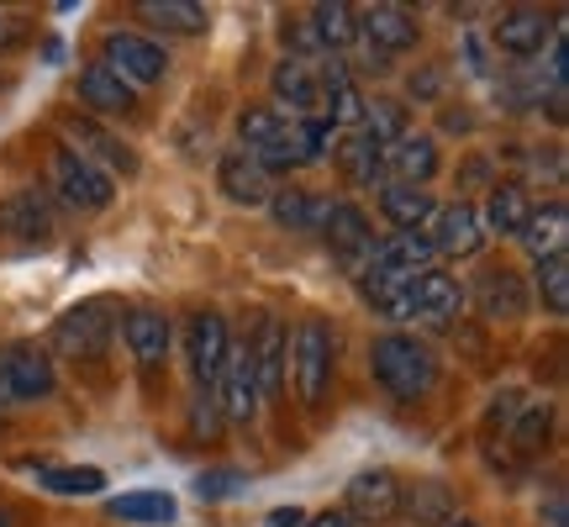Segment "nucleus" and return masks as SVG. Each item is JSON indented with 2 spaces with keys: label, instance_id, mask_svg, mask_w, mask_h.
Instances as JSON below:
<instances>
[{
  "label": "nucleus",
  "instance_id": "1",
  "mask_svg": "<svg viewBox=\"0 0 569 527\" xmlns=\"http://www.w3.org/2000/svg\"><path fill=\"white\" fill-rule=\"evenodd\" d=\"M332 359H338V332L327 317H301L284 338V369L296 375V396L306 411H322L332 390Z\"/></svg>",
  "mask_w": 569,
  "mask_h": 527
},
{
  "label": "nucleus",
  "instance_id": "2",
  "mask_svg": "<svg viewBox=\"0 0 569 527\" xmlns=\"http://www.w3.org/2000/svg\"><path fill=\"white\" fill-rule=\"evenodd\" d=\"M369 369H375V380H380L396 401H417V396H427L432 380H438V359H432V348H427L417 332H386V338H375Z\"/></svg>",
  "mask_w": 569,
  "mask_h": 527
},
{
  "label": "nucleus",
  "instance_id": "3",
  "mask_svg": "<svg viewBox=\"0 0 569 527\" xmlns=\"http://www.w3.org/2000/svg\"><path fill=\"white\" fill-rule=\"evenodd\" d=\"M117 322H122V311H117L111 296L69 306L59 322H53V332H48V354H63L74 365H96V359H106V348L117 338Z\"/></svg>",
  "mask_w": 569,
  "mask_h": 527
},
{
  "label": "nucleus",
  "instance_id": "4",
  "mask_svg": "<svg viewBox=\"0 0 569 527\" xmlns=\"http://www.w3.org/2000/svg\"><path fill=\"white\" fill-rule=\"evenodd\" d=\"M48 180H53V190H59V201L69 206V211H106V206L117 201V180L106 175L101 163L80 159L69 142L53 148V159H48Z\"/></svg>",
  "mask_w": 569,
  "mask_h": 527
},
{
  "label": "nucleus",
  "instance_id": "5",
  "mask_svg": "<svg viewBox=\"0 0 569 527\" xmlns=\"http://www.w3.org/2000/svg\"><path fill=\"white\" fill-rule=\"evenodd\" d=\"M227 348H232V332H227V317L211 311V306H196L184 317V365H190V380L196 390H211L222 380Z\"/></svg>",
  "mask_w": 569,
  "mask_h": 527
},
{
  "label": "nucleus",
  "instance_id": "6",
  "mask_svg": "<svg viewBox=\"0 0 569 527\" xmlns=\"http://www.w3.org/2000/svg\"><path fill=\"white\" fill-rule=\"evenodd\" d=\"M59 386L53 354L42 344H11L0 348V406L11 401H48Z\"/></svg>",
  "mask_w": 569,
  "mask_h": 527
},
{
  "label": "nucleus",
  "instance_id": "7",
  "mask_svg": "<svg viewBox=\"0 0 569 527\" xmlns=\"http://www.w3.org/2000/svg\"><path fill=\"white\" fill-rule=\"evenodd\" d=\"M101 63L127 84H159L163 74H169L163 42L142 38V32H127V27H117V32L101 38Z\"/></svg>",
  "mask_w": 569,
  "mask_h": 527
},
{
  "label": "nucleus",
  "instance_id": "8",
  "mask_svg": "<svg viewBox=\"0 0 569 527\" xmlns=\"http://www.w3.org/2000/svg\"><path fill=\"white\" fill-rule=\"evenodd\" d=\"M327 148H332V127L327 122H290L284 117L280 132L259 153H248V159H259V169L274 175V169H306V163H317Z\"/></svg>",
  "mask_w": 569,
  "mask_h": 527
},
{
  "label": "nucleus",
  "instance_id": "9",
  "mask_svg": "<svg viewBox=\"0 0 569 527\" xmlns=\"http://www.w3.org/2000/svg\"><path fill=\"white\" fill-rule=\"evenodd\" d=\"M284 338H290V327L274 311H259V322L248 332V365H253L259 401H280L284 396Z\"/></svg>",
  "mask_w": 569,
  "mask_h": 527
},
{
  "label": "nucleus",
  "instance_id": "10",
  "mask_svg": "<svg viewBox=\"0 0 569 527\" xmlns=\"http://www.w3.org/2000/svg\"><path fill=\"white\" fill-rule=\"evenodd\" d=\"M269 96L274 111H290V122H322V80H317V63L301 59H280L269 74Z\"/></svg>",
  "mask_w": 569,
  "mask_h": 527
},
{
  "label": "nucleus",
  "instance_id": "11",
  "mask_svg": "<svg viewBox=\"0 0 569 527\" xmlns=\"http://www.w3.org/2000/svg\"><path fill=\"white\" fill-rule=\"evenodd\" d=\"M348 523H390L401 517V475L396 469H359L343 490Z\"/></svg>",
  "mask_w": 569,
  "mask_h": 527
},
{
  "label": "nucleus",
  "instance_id": "12",
  "mask_svg": "<svg viewBox=\"0 0 569 527\" xmlns=\"http://www.w3.org/2000/svg\"><path fill=\"white\" fill-rule=\"evenodd\" d=\"M122 338H127V354L142 375H159L169 365V344H174V327L163 317L159 306H127L122 311Z\"/></svg>",
  "mask_w": 569,
  "mask_h": 527
},
{
  "label": "nucleus",
  "instance_id": "13",
  "mask_svg": "<svg viewBox=\"0 0 569 527\" xmlns=\"http://www.w3.org/2000/svg\"><path fill=\"white\" fill-rule=\"evenodd\" d=\"M332 163L353 190H380V175H386V142L375 138L369 127H353V132H332Z\"/></svg>",
  "mask_w": 569,
  "mask_h": 527
},
{
  "label": "nucleus",
  "instance_id": "14",
  "mask_svg": "<svg viewBox=\"0 0 569 527\" xmlns=\"http://www.w3.org/2000/svg\"><path fill=\"white\" fill-rule=\"evenodd\" d=\"M359 38H365L369 53H380V59H396V53H411L417 48V17H411L407 6H396V0H380V6H365L359 11Z\"/></svg>",
  "mask_w": 569,
  "mask_h": 527
},
{
  "label": "nucleus",
  "instance_id": "15",
  "mask_svg": "<svg viewBox=\"0 0 569 527\" xmlns=\"http://www.w3.org/2000/svg\"><path fill=\"white\" fill-rule=\"evenodd\" d=\"M322 238H327V248H332V259L343 264V275H359V269L369 264V253H375V243H380V238H375V222L348 201L332 206Z\"/></svg>",
  "mask_w": 569,
  "mask_h": 527
},
{
  "label": "nucleus",
  "instance_id": "16",
  "mask_svg": "<svg viewBox=\"0 0 569 527\" xmlns=\"http://www.w3.org/2000/svg\"><path fill=\"white\" fill-rule=\"evenodd\" d=\"M211 396L222 406V422H232V427L253 422V411H259V386H253V365H248V338L227 348L222 380L211 386Z\"/></svg>",
  "mask_w": 569,
  "mask_h": 527
},
{
  "label": "nucleus",
  "instance_id": "17",
  "mask_svg": "<svg viewBox=\"0 0 569 527\" xmlns=\"http://www.w3.org/2000/svg\"><path fill=\"white\" fill-rule=\"evenodd\" d=\"M427 243L432 253H448V259H475L486 248V227H480V211L469 201H453V206H438V217L427 227Z\"/></svg>",
  "mask_w": 569,
  "mask_h": 527
},
{
  "label": "nucleus",
  "instance_id": "18",
  "mask_svg": "<svg viewBox=\"0 0 569 527\" xmlns=\"http://www.w3.org/2000/svg\"><path fill=\"white\" fill-rule=\"evenodd\" d=\"M0 227H6L17 243H27V248L53 243V232H59L53 206H48V196H42L38 185H21L17 196H6V206H0Z\"/></svg>",
  "mask_w": 569,
  "mask_h": 527
},
{
  "label": "nucleus",
  "instance_id": "19",
  "mask_svg": "<svg viewBox=\"0 0 569 527\" xmlns=\"http://www.w3.org/2000/svg\"><path fill=\"white\" fill-rule=\"evenodd\" d=\"M432 243H427V232H390V238H380L375 243V253H369V269H380V275H390V280H422L427 269H432Z\"/></svg>",
  "mask_w": 569,
  "mask_h": 527
},
{
  "label": "nucleus",
  "instance_id": "20",
  "mask_svg": "<svg viewBox=\"0 0 569 527\" xmlns=\"http://www.w3.org/2000/svg\"><path fill=\"white\" fill-rule=\"evenodd\" d=\"M386 175L390 185H417L427 190V180L438 175V142L427 132H401L386 142Z\"/></svg>",
  "mask_w": 569,
  "mask_h": 527
},
{
  "label": "nucleus",
  "instance_id": "21",
  "mask_svg": "<svg viewBox=\"0 0 569 527\" xmlns=\"http://www.w3.org/2000/svg\"><path fill=\"white\" fill-rule=\"evenodd\" d=\"M74 96H80L84 111H101V117H132L138 111V90L117 80L106 63H84L80 80H74Z\"/></svg>",
  "mask_w": 569,
  "mask_h": 527
},
{
  "label": "nucleus",
  "instance_id": "22",
  "mask_svg": "<svg viewBox=\"0 0 569 527\" xmlns=\"http://www.w3.org/2000/svg\"><path fill=\"white\" fill-rule=\"evenodd\" d=\"M553 38V17L549 11H538V6H517L507 17L496 21V48L511 53V59H532V53H543Z\"/></svg>",
  "mask_w": 569,
  "mask_h": 527
},
{
  "label": "nucleus",
  "instance_id": "23",
  "mask_svg": "<svg viewBox=\"0 0 569 527\" xmlns=\"http://www.w3.org/2000/svg\"><path fill=\"white\" fill-rule=\"evenodd\" d=\"M217 190H222L232 206H269L274 180L259 169V159H248L243 148H232V153H222V163H217Z\"/></svg>",
  "mask_w": 569,
  "mask_h": 527
},
{
  "label": "nucleus",
  "instance_id": "24",
  "mask_svg": "<svg viewBox=\"0 0 569 527\" xmlns=\"http://www.w3.org/2000/svg\"><path fill=\"white\" fill-rule=\"evenodd\" d=\"M332 196L322 190H306V185H290V190H274L269 196V217L284 227V232H322L327 217H332Z\"/></svg>",
  "mask_w": 569,
  "mask_h": 527
},
{
  "label": "nucleus",
  "instance_id": "25",
  "mask_svg": "<svg viewBox=\"0 0 569 527\" xmlns=\"http://www.w3.org/2000/svg\"><path fill=\"white\" fill-rule=\"evenodd\" d=\"M375 201H380V217L390 222V232H427L432 217H438V201L417 190V185H380L375 190Z\"/></svg>",
  "mask_w": 569,
  "mask_h": 527
},
{
  "label": "nucleus",
  "instance_id": "26",
  "mask_svg": "<svg viewBox=\"0 0 569 527\" xmlns=\"http://www.w3.org/2000/svg\"><path fill=\"white\" fill-rule=\"evenodd\" d=\"M465 301H469V290L453 275H443V269H427L422 280H411V311L422 322H453L465 311Z\"/></svg>",
  "mask_w": 569,
  "mask_h": 527
},
{
  "label": "nucleus",
  "instance_id": "27",
  "mask_svg": "<svg viewBox=\"0 0 569 527\" xmlns=\"http://www.w3.org/2000/svg\"><path fill=\"white\" fill-rule=\"evenodd\" d=\"M528 217H532V196H528V185H517V180L490 185L486 211H480V227H486V232H496V238H517Z\"/></svg>",
  "mask_w": 569,
  "mask_h": 527
},
{
  "label": "nucleus",
  "instance_id": "28",
  "mask_svg": "<svg viewBox=\"0 0 569 527\" xmlns=\"http://www.w3.org/2000/svg\"><path fill=\"white\" fill-rule=\"evenodd\" d=\"M317 42H322L327 59H343L348 48L359 42V6H348V0H322V6H311V21H306Z\"/></svg>",
  "mask_w": 569,
  "mask_h": 527
},
{
  "label": "nucleus",
  "instance_id": "29",
  "mask_svg": "<svg viewBox=\"0 0 569 527\" xmlns=\"http://www.w3.org/2000/svg\"><path fill=\"white\" fill-rule=\"evenodd\" d=\"M475 306H480V311H486L490 322H501V317H522V311H528V285L517 280V275H511V269H486V275H480V280H475Z\"/></svg>",
  "mask_w": 569,
  "mask_h": 527
},
{
  "label": "nucleus",
  "instance_id": "30",
  "mask_svg": "<svg viewBox=\"0 0 569 527\" xmlns=\"http://www.w3.org/2000/svg\"><path fill=\"white\" fill-rule=\"evenodd\" d=\"M522 248H528V259H553V253H565L569 243V211L565 201H549V206H532V217L522 222Z\"/></svg>",
  "mask_w": 569,
  "mask_h": 527
},
{
  "label": "nucleus",
  "instance_id": "31",
  "mask_svg": "<svg viewBox=\"0 0 569 527\" xmlns=\"http://www.w3.org/2000/svg\"><path fill=\"white\" fill-rule=\"evenodd\" d=\"M69 148L80 153V159H106V169H117V175H138V153L127 148V142H117L106 127H96V122H69Z\"/></svg>",
  "mask_w": 569,
  "mask_h": 527
},
{
  "label": "nucleus",
  "instance_id": "32",
  "mask_svg": "<svg viewBox=\"0 0 569 527\" xmlns=\"http://www.w3.org/2000/svg\"><path fill=\"white\" fill-rule=\"evenodd\" d=\"M359 280V296H365V306L375 311V317H386V322H411L417 311H411V285L407 280H390V275H380V269H359L353 275Z\"/></svg>",
  "mask_w": 569,
  "mask_h": 527
},
{
  "label": "nucleus",
  "instance_id": "33",
  "mask_svg": "<svg viewBox=\"0 0 569 527\" xmlns=\"http://www.w3.org/2000/svg\"><path fill=\"white\" fill-rule=\"evenodd\" d=\"M142 21H153L159 32H174V38H201L211 27V11L201 0H138Z\"/></svg>",
  "mask_w": 569,
  "mask_h": 527
},
{
  "label": "nucleus",
  "instance_id": "34",
  "mask_svg": "<svg viewBox=\"0 0 569 527\" xmlns=\"http://www.w3.org/2000/svg\"><path fill=\"white\" fill-rule=\"evenodd\" d=\"M401 511H407L411 523H422V527H443L448 517H459L448 480H432V475L417 480V490H401Z\"/></svg>",
  "mask_w": 569,
  "mask_h": 527
},
{
  "label": "nucleus",
  "instance_id": "35",
  "mask_svg": "<svg viewBox=\"0 0 569 527\" xmlns=\"http://www.w3.org/2000/svg\"><path fill=\"white\" fill-rule=\"evenodd\" d=\"M174 511H180V501L169 490H122V496H111L106 517H117V523H174Z\"/></svg>",
  "mask_w": 569,
  "mask_h": 527
},
{
  "label": "nucleus",
  "instance_id": "36",
  "mask_svg": "<svg viewBox=\"0 0 569 527\" xmlns=\"http://www.w3.org/2000/svg\"><path fill=\"white\" fill-rule=\"evenodd\" d=\"M507 444L517 448L522 459H538V454L553 444V411L549 406H528L517 422H507Z\"/></svg>",
  "mask_w": 569,
  "mask_h": 527
},
{
  "label": "nucleus",
  "instance_id": "37",
  "mask_svg": "<svg viewBox=\"0 0 569 527\" xmlns=\"http://www.w3.org/2000/svg\"><path fill=\"white\" fill-rule=\"evenodd\" d=\"M38 480L48 490H59V496H96V490H106V469H96V465H59V469H42Z\"/></svg>",
  "mask_w": 569,
  "mask_h": 527
},
{
  "label": "nucleus",
  "instance_id": "38",
  "mask_svg": "<svg viewBox=\"0 0 569 527\" xmlns=\"http://www.w3.org/2000/svg\"><path fill=\"white\" fill-rule=\"evenodd\" d=\"M538 296H543L549 317H565L569 311V253H553V259L538 264Z\"/></svg>",
  "mask_w": 569,
  "mask_h": 527
},
{
  "label": "nucleus",
  "instance_id": "39",
  "mask_svg": "<svg viewBox=\"0 0 569 527\" xmlns=\"http://www.w3.org/2000/svg\"><path fill=\"white\" fill-rule=\"evenodd\" d=\"M280 122L284 117L274 111V106H248L243 117H238V142H243V153H259V148L280 132Z\"/></svg>",
  "mask_w": 569,
  "mask_h": 527
},
{
  "label": "nucleus",
  "instance_id": "40",
  "mask_svg": "<svg viewBox=\"0 0 569 527\" xmlns=\"http://www.w3.org/2000/svg\"><path fill=\"white\" fill-rule=\"evenodd\" d=\"M190 432H196V438H217V432H222V406H217L211 390H196V396H190Z\"/></svg>",
  "mask_w": 569,
  "mask_h": 527
},
{
  "label": "nucleus",
  "instance_id": "41",
  "mask_svg": "<svg viewBox=\"0 0 569 527\" xmlns=\"http://www.w3.org/2000/svg\"><path fill=\"white\" fill-rule=\"evenodd\" d=\"M232 490H243V475H238V469H206L201 480H196V496H201V501H222Z\"/></svg>",
  "mask_w": 569,
  "mask_h": 527
},
{
  "label": "nucleus",
  "instance_id": "42",
  "mask_svg": "<svg viewBox=\"0 0 569 527\" xmlns=\"http://www.w3.org/2000/svg\"><path fill=\"white\" fill-rule=\"evenodd\" d=\"M411 96H417V101H443V69H432V63L417 69V74H411Z\"/></svg>",
  "mask_w": 569,
  "mask_h": 527
},
{
  "label": "nucleus",
  "instance_id": "43",
  "mask_svg": "<svg viewBox=\"0 0 569 527\" xmlns=\"http://www.w3.org/2000/svg\"><path fill=\"white\" fill-rule=\"evenodd\" d=\"M301 527H353V523H348V511H343V507H338V511L327 507V511H317V517H306Z\"/></svg>",
  "mask_w": 569,
  "mask_h": 527
},
{
  "label": "nucleus",
  "instance_id": "44",
  "mask_svg": "<svg viewBox=\"0 0 569 527\" xmlns=\"http://www.w3.org/2000/svg\"><path fill=\"white\" fill-rule=\"evenodd\" d=\"M486 175H490V159H486V153L465 159V185H486Z\"/></svg>",
  "mask_w": 569,
  "mask_h": 527
},
{
  "label": "nucleus",
  "instance_id": "45",
  "mask_svg": "<svg viewBox=\"0 0 569 527\" xmlns=\"http://www.w3.org/2000/svg\"><path fill=\"white\" fill-rule=\"evenodd\" d=\"M306 523V511L301 507H280V511H269V527H301Z\"/></svg>",
  "mask_w": 569,
  "mask_h": 527
},
{
  "label": "nucleus",
  "instance_id": "46",
  "mask_svg": "<svg viewBox=\"0 0 569 527\" xmlns=\"http://www.w3.org/2000/svg\"><path fill=\"white\" fill-rule=\"evenodd\" d=\"M549 527H565V501H559V496L549 501Z\"/></svg>",
  "mask_w": 569,
  "mask_h": 527
},
{
  "label": "nucleus",
  "instance_id": "47",
  "mask_svg": "<svg viewBox=\"0 0 569 527\" xmlns=\"http://www.w3.org/2000/svg\"><path fill=\"white\" fill-rule=\"evenodd\" d=\"M443 527H480V523H475V517H448Z\"/></svg>",
  "mask_w": 569,
  "mask_h": 527
},
{
  "label": "nucleus",
  "instance_id": "48",
  "mask_svg": "<svg viewBox=\"0 0 569 527\" xmlns=\"http://www.w3.org/2000/svg\"><path fill=\"white\" fill-rule=\"evenodd\" d=\"M0 527H11V517H6V511H0Z\"/></svg>",
  "mask_w": 569,
  "mask_h": 527
}]
</instances>
